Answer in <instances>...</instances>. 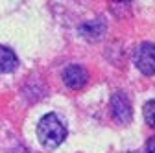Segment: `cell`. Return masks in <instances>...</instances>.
Returning <instances> with one entry per match:
<instances>
[{
    "label": "cell",
    "mask_w": 155,
    "mask_h": 153,
    "mask_svg": "<svg viewBox=\"0 0 155 153\" xmlns=\"http://www.w3.org/2000/svg\"><path fill=\"white\" fill-rule=\"evenodd\" d=\"M135 67L142 74L153 76L155 74V43H142L137 46L133 55Z\"/></svg>",
    "instance_id": "cell-2"
},
{
    "label": "cell",
    "mask_w": 155,
    "mask_h": 153,
    "mask_svg": "<svg viewBox=\"0 0 155 153\" xmlns=\"http://www.w3.org/2000/svg\"><path fill=\"white\" fill-rule=\"evenodd\" d=\"M111 107H113V116L116 122L120 124H127L131 122L133 116V109H131V102L127 98V94L124 92H116L111 98Z\"/></svg>",
    "instance_id": "cell-3"
},
{
    "label": "cell",
    "mask_w": 155,
    "mask_h": 153,
    "mask_svg": "<svg viewBox=\"0 0 155 153\" xmlns=\"http://www.w3.org/2000/svg\"><path fill=\"white\" fill-rule=\"evenodd\" d=\"M144 153H155V137L148 140V144H146V149H144Z\"/></svg>",
    "instance_id": "cell-8"
},
{
    "label": "cell",
    "mask_w": 155,
    "mask_h": 153,
    "mask_svg": "<svg viewBox=\"0 0 155 153\" xmlns=\"http://www.w3.org/2000/svg\"><path fill=\"white\" fill-rule=\"evenodd\" d=\"M80 33L85 37V39L98 41L105 33V21L104 18H92V21H87V22H83L80 26Z\"/></svg>",
    "instance_id": "cell-5"
},
{
    "label": "cell",
    "mask_w": 155,
    "mask_h": 153,
    "mask_svg": "<svg viewBox=\"0 0 155 153\" xmlns=\"http://www.w3.org/2000/svg\"><path fill=\"white\" fill-rule=\"evenodd\" d=\"M37 137L45 148L54 149L57 146H61L67 138V127L61 122V118L54 112H48L39 120L37 124Z\"/></svg>",
    "instance_id": "cell-1"
},
{
    "label": "cell",
    "mask_w": 155,
    "mask_h": 153,
    "mask_svg": "<svg viewBox=\"0 0 155 153\" xmlns=\"http://www.w3.org/2000/svg\"><path fill=\"white\" fill-rule=\"evenodd\" d=\"M63 80L70 89H81L89 80V72L81 65H70L63 72Z\"/></svg>",
    "instance_id": "cell-4"
},
{
    "label": "cell",
    "mask_w": 155,
    "mask_h": 153,
    "mask_svg": "<svg viewBox=\"0 0 155 153\" xmlns=\"http://www.w3.org/2000/svg\"><path fill=\"white\" fill-rule=\"evenodd\" d=\"M144 120L148 125H151L155 129V100H150L144 105Z\"/></svg>",
    "instance_id": "cell-7"
},
{
    "label": "cell",
    "mask_w": 155,
    "mask_h": 153,
    "mask_svg": "<svg viewBox=\"0 0 155 153\" xmlns=\"http://www.w3.org/2000/svg\"><path fill=\"white\" fill-rule=\"evenodd\" d=\"M17 65H18V59H17L15 52L6 46H0V74L13 72Z\"/></svg>",
    "instance_id": "cell-6"
}]
</instances>
